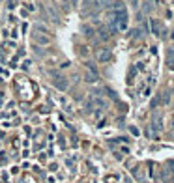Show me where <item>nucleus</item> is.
Here are the masks:
<instances>
[{"mask_svg": "<svg viewBox=\"0 0 174 183\" xmlns=\"http://www.w3.org/2000/svg\"><path fill=\"white\" fill-rule=\"evenodd\" d=\"M34 41H36V43H39V45H49V43H51V37H49V36L34 34Z\"/></svg>", "mask_w": 174, "mask_h": 183, "instance_id": "20e7f679", "label": "nucleus"}, {"mask_svg": "<svg viewBox=\"0 0 174 183\" xmlns=\"http://www.w3.org/2000/svg\"><path fill=\"white\" fill-rule=\"evenodd\" d=\"M94 107H103V101H101L99 97H90V101H88V108L92 110Z\"/></svg>", "mask_w": 174, "mask_h": 183, "instance_id": "39448f33", "label": "nucleus"}, {"mask_svg": "<svg viewBox=\"0 0 174 183\" xmlns=\"http://www.w3.org/2000/svg\"><path fill=\"white\" fill-rule=\"evenodd\" d=\"M84 79H86L88 82H96V80H97V73H94V71H88V73L84 75Z\"/></svg>", "mask_w": 174, "mask_h": 183, "instance_id": "423d86ee", "label": "nucleus"}, {"mask_svg": "<svg viewBox=\"0 0 174 183\" xmlns=\"http://www.w3.org/2000/svg\"><path fill=\"white\" fill-rule=\"evenodd\" d=\"M52 84H54L60 92H66V90H67V80H66V77H62V75H54V77H52Z\"/></svg>", "mask_w": 174, "mask_h": 183, "instance_id": "f03ea898", "label": "nucleus"}, {"mask_svg": "<svg viewBox=\"0 0 174 183\" xmlns=\"http://www.w3.org/2000/svg\"><path fill=\"white\" fill-rule=\"evenodd\" d=\"M111 56H112V54H111L109 49H99V51H97V60H99V62H109Z\"/></svg>", "mask_w": 174, "mask_h": 183, "instance_id": "7ed1b4c3", "label": "nucleus"}, {"mask_svg": "<svg viewBox=\"0 0 174 183\" xmlns=\"http://www.w3.org/2000/svg\"><path fill=\"white\" fill-rule=\"evenodd\" d=\"M114 22H116V26L118 28H126L127 26V11H126V7L122 6V4H116V11H114Z\"/></svg>", "mask_w": 174, "mask_h": 183, "instance_id": "f257e3e1", "label": "nucleus"}]
</instances>
